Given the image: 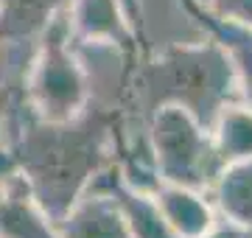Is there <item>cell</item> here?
Returning a JSON list of instances; mask_svg holds the SVG:
<instances>
[{
  "instance_id": "obj_17",
  "label": "cell",
  "mask_w": 252,
  "mask_h": 238,
  "mask_svg": "<svg viewBox=\"0 0 252 238\" xmlns=\"http://www.w3.org/2000/svg\"><path fill=\"white\" fill-rule=\"evenodd\" d=\"M124 6H126L129 20H137V0H124Z\"/></svg>"
},
{
  "instance_id": "obj_10",
  "label": "cell",
  "mask_w": 252,
  "mask_h": 238,
  "mask_svg": "<svg viewBox=\"0 0 252 238\" xmlns=\"http://www.w3.org/2000/svg\"><path fill=\"white\" fill-rule=\"evenodd\" d=\"M152 193L160 205L165 221L177 233V238H199L216 221L213 202L205 196V191H193V188H185V185L157 179Z\"/></svg>"
},
{
  "instance_id": "obj_15",
  "label": "cell",
  "mask_w": 252,
  "mask_h": 238,
  "mask_svg": "<svg viewBox=\"0 0 252 238\" xmlns=\"http://www.w3.org/2000/svg\"><path fill=\"white\" fill-rule=\"evenodd\" d=\"M199 238H252V227H238L233 221L219 219L216 216V221H213Z\"/></svg>"
},
{
  "instance_id": "obj_16",
  "label": "cell",
  "mask_w": 252,
  "mask_h": 238,
  "mask_svg": "<svg viewBox=\"0 0 252 238\" xmlns=\"http://www.w3.org/2000/svg\"><path fill=\"white\" fill-rule=\"evenodd\" d=\"M3 107H6V92H3V87H0V138H3ZM0 151H3V143H0Z\"/></svg>"
},
{
  "instance_id": "obj_6",
  "label": "cell",
  "mask_w": 252,
  "mask_h": 238,
  "mask_svg": "<svg viewBox=\"0 0 252 238\" xmlns=\"http://www.w3.org/2000/svg\"><path fill=\"white\" fill-rule=\"evenodd\" d=\"M93 188L107 191L115 199L118 210L124 216L129 238H177V233L165 221L160 205H157V199H154V193L149 188L135 185L132 179H126L121 171H109V174L95 171Z\"/></svg>"
},
{
  "instance_id": "obj_7",
  "label": "cell",
  "mask_w": 252,
  "mask_h": 238,
  "mask_svg": "<svg viewBox=\"0 0 252 238\" xmlns=\"http://www.w3.org/2000/svg\"><path fill=\"white\" fill-rule=\"evenodd\" d=\"M0 238H59L23 171L0 177Z\"/></svg>"
},
{
  "instance_id": "obj_4",
  "label": "cell",
  "mask_w": 252,
  "mask_h": 238,
  "mask_svg": "<svg viewBox=\"0 0 252 238\" xmlns=\"http://www.w3.org/2000/svg\"><path fill=\"white\" fill-rule=\"evenodd\" d=\"M149 140L160 182L210 191L216 174L221 171V160L213 149L210 132L188 110L177 104H162L152 110Z\"/></svg>"
},
{
  "instance_id": "obj_1",
  "label": "cell",
  "mask_w": 252,
  "mask_h": 238,
  "mask_svg": "<svg viewBox=\"0 0 252 238\" xmlns=\"http://www.w3.org/2000/svg\"><path fill=\"white\" fill-rule=\"evenodd\" d=\"M143 101L149 112L162 104L188 110L205 129H210L216 112L238 98L233 64L216 39L205 34L196 42L162 48L143 70Z\"/></svg>"
},
{
  "instance_id": "obj_13",
  "label": "cell",
  "mask_w": 252,
  "mask_h": 238,
  "mask_svg": "<svg viewBox=\"0 0 252 238\" xmlns=\"http://www.w3.org/2000/svg\"><path fill=\"white\" fill-rule=\"evenodd\" d=\"M207 132L221 165L252 157V107H247L244 101L224 104Z\"/></svg>"
},
{
  "instance_id": "obj_9",
  "label": "cell",
  "mask_w": 252,
  "mask_h": 238,
  "mask_svg": "<svg viewBox=\"0 0 252 238\" xmlns=\"http://www.w3.org/2000/svg\"><path fill=\"white\" fill-rule=\"evenodd\" d=\"M185 9L190 11V17L199 20V26L210 39H216L221 51L227 54L230 64L235 73V84H238V98L252 107V28L238 26V23H227L213 14L202 11L193 0H182Z\"/></svg>"
},
{
  "instance_id": "obj_3",
  "label": "cell",
  "mask_w": 252,
  "mask_h": 238,
  "mask_svg": "<svg viewBox=\"0 0 252 238\" xmlns=\"http://www.w3.org/2000/svg\"><path fill=\"white\" fill-rule=\"evenodd\" d=\"M28 110L42 123H70L90 104V79L67 28V14L56 11L39 34L34 62L26 73Z\"/></svg>"
},
{
  "instance_id": "obj_2",
  "label": "cell",
  "mask_w": 252,
  "mask_h": 238,
  "mask_svg": "<svg viewBox=\"0 0 252 238\" xmlns=\"http://www.w3.org/2000/svg\"><path fill=\"white\" fill-rule=\"evenodd\" d=\"M84 115L87 110L70 123H42L34 118L36 126L23 135V177L54 221L84 193L101 163V143L90 126H84Z\"/></svg>"
},
{
  "instance_id": "obj_11",
  "label": "cell",
  "mask_w": 252,
  "mask_h": 238,
  "mask_svg": "<svg viewBox=\"0 0 252 238\" xmlns=\"http://www.w3.org/2000/svg\"><path fill=\"white\" fill-rule=\"evenodd\" d=\"M213 210L238 227H252V157L224 163L213 185Z\"/></svg>"
},
{
  "instance_id": "obj_5",
  "label": "cell",
  "mask_w": 252,
  "mask_h": 238,
  "mask_svg": "<svg viewBox=\"0 0 252 238\" xmlns=\"http://www.w3.org/2000/svg\"><path fill=\"white\" fill-rule=\"evenodd\" d=\"M64 14L73 45L124 51L135 42V26L126 14L124 0H67Z\"/></svg>"
},
{
  "instance_id": "obj_8",
  "label": "cell",
  "mask_w": 252,
  "mask_h": 238,
  "mask_svg": "<svg viewBox=\"0 0 252 238\" xmlns=\"http://www.w3.org/2000/svg\"><path fill=\"white\" fill-rule=\"evenodd\" d=\"M59 238H129L124 216L107 191L90 188L56 221Z\"/></svg>"
},
{
  "instance_id": "obj_12",
  "label": "cell",
  "mask_w": 252,
  "mask_h": 238,
  "mask_svg": "<svg viewBox=\"0 0 252 238\" xmlns=\"http://www.w3.org/2000/svg\"><path fill=\"white\" fill-rule=\"evenodd\" d=\"M67 0H0V45L39 39L56 11Z\"/></svg>"
},
{
  "instance_id": "obj_14",
  "label": "cell",
  "mask_w": 252,
  "mask_h": 238,
  "mask_svg": "<svg viewBox=\"0 0 252 238\" xmlns=\"http://www.w3.org/2000/svg\"><path fill=\"white\" fill-rule=\"evenodd\" d=\"M193 3L219 20L252 28V0H193Z\"/></svg>"
}]
</instances>
